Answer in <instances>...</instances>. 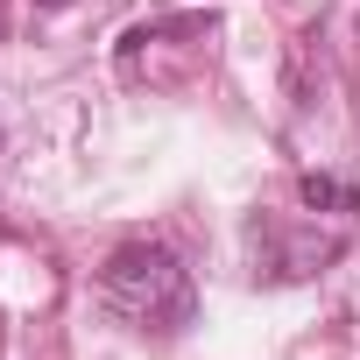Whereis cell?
<instances>
[{
  "mask_svg": "<svg viewBox=\"0 0 360 360\" xmlns=\"http://www.w3.org/2000/svg\"><path fill=\"white\" fill-rule=\"evenodd\" d=\"M36 8H71V0H36Z\"/></svg>",
  "mask_w": 360,
  "mask_h": 360,
  "instance_id": "cell-4",
  "label": "cell"
},
{
  "mask_svg": "<svg viewBox=\"0 0 360 360\" xmlns=\"http://www.w3.org/2000/svg\"><path fill=\"white\" fill-rule=\"evenodd\" d=\"M212 36H219V15L198 8V15H155V22H134L113 50L120 78L134 92H184L205 64H212Z\"/></svg>",
  "mask_w": 360,
  "mask_h": 360,
  "instance_id": "cell-2",
  "label": "cell"
},
{
  "mask_svg": "<svg viewBox=\"0 0 360 360\" xmlns=\"http://www.w3.org/2000/svg\"><path fill=\"white\" fill-rule=\"evenodd\" d=\"M304 205H346V212H360V191H346V184H332V176H304Z\"/></svg>",
  "mask_w": 360,
  "mask_h": 360,
  "instance_id": "cell-3",
  "label": "cell"
},
{
  "mask_svg": "<svg viewBox=\"0 0 360 360\" xmlns=\"http://www.w3.org/2000/svg\"><path fill=\"white\" fill-rule=\"evenodd\" d=\"M99 304L113 325H127L134 339H155V346L184 339L198 325V283L162 240H120L99 269Z\"/></svg>",
  "mask_w": 360,
  "mask_h": 360,
  "instance_id": "cell-1",
  "label": "cell"
}]
</instances>
